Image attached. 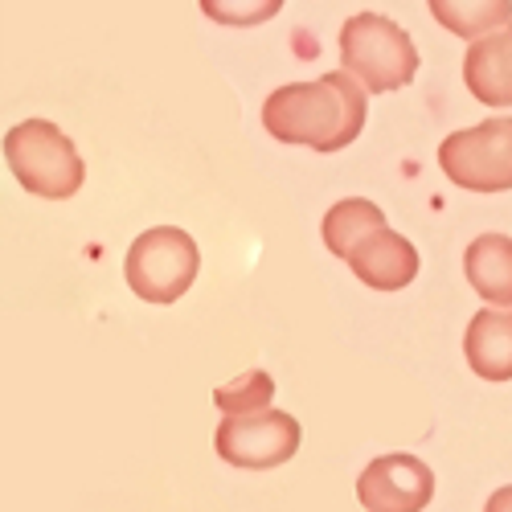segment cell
I'll use <instances>...</instances> for the list:
<instances>
[{
  "mask_svg": "<svg viewBox=\"0 0 512 512\" xmlns=\"http://www.w3.org/2000/svg\"><path fill=\"white\" fill-rule=\"evenodd\" d=\"M369 91L349 74L332 70L312 82H287L263 103V127L279 144H304L312 152H340L365 132Z\"/></svg>",
  "mask_w": 512,
  "mask_h": 512,
  "instance_id": "obj_1",
  "label": "cell"
},
{
  "mask_svg": "<svg viewBox=\"0 0 512 512\" xmlns=\"http://www.w3.org/2000/svg\"><path fill=\"white\" fill-rule=\"evenodd\" d=\"M340 66H345L369 95H390L414 82L418 50L402 25L381 13H357L340 29Z\"/></svg>",
  "mask_w": 512,
  "mask_h": 512,
  "instance_id": "obj_2",
  "label": "cell"
},
{
  "mask_svg": "<svg viewBox=\"0 0 512 512\" xmlns=\"http://www.w3.org/2000/svg\"><path fill=\"white\" fill-rule=\"evenodd\" d=\"M5 160L25 193L66 201L82 189L87 164H82L74 140L50 119H25L5 136Z\"/></svg>",
  "mask_w": 512,
  "mask_h": 512,
  "instance_id": "obj_3",
  "label": "cell"
},
{
  "mask_svg": "<svg viewBox=\"0 0 512 512\" xmlns=\"http://www.w3.org/2000/svg\"><path fill=\"white\" fill-rule=\"evenodd\" d=\"M201 271V250L181 226H152L127 250V287L148 304H177Z\"/></svg>",
  "mask_w": 512,
  "mask_h": 512,
  "instance_id": "obj_4",
  "label": "cell"
},
{
  "mask_svg": "<svg viewBox=\"0 0 512 512\" xmlns=\"http://www.w3.org/2000/svg\"><path fill=\"white\" fill-rule=\"evenodd\" d=\"M439 164L447 181L467 193H508L512 189V115L484 119L476 127L451 132L439 144Z\"/></svg>",
  "mask_w": 512,
  "mask_h": 512,
  "instance_id": "obj_5",
  "label": "cell"
},
{
  "mask_svg": "<svg viewBox=\"0 0 512 512\" xmlns=\"http://www.w3.org/2000/svg\"><path fill=\"white\" fill-rule=\"evenodd\" d=\"M300 422L283 410H254V414H226L213 447L230 467H250V472H267V467L287 463L300 451Z\"/></svg>",
  "mask_w": 512,
  "mask_h": 512,
  "instance_id": "obj_6",
  "label": "cell"
},
{
  "mask_svg": "<svg viewBox=\"0 0 512 512\" xmlns=\"http://www.w3.org/2000/svg\"><path fill=\"white\" fill-rule=\"evenodd\" d=\"M357 500L365 512H422L435 500V472L406 451L377 455L357 480Z\"/></svg>",
  "mask_w": 512,
  "mask_h": 512,
  "instance_id": "obj_7",
  "label": "cell"
},
{
  "mask_svg": "<svg viewBox=\"0 0 512 512\" xmlns=\"http://www.w3.org/2000/svg\"><path fill=\"white\" fill-rule=\"evenodd\" d=\"M345 263L369 291H402L418 275V250L398 230L377 226L345 254Z\"/></svg>",
  "mask_w": 512,
  "mask_h": 512,
  "instance_id": "obj_8",
  "label": "cell"
},
{
  "mask_svg": "<svg viewBox=\"0 0 512 512\" xmlns=\"http://www.w3.org/2000/svg\"><path fill=\"white\" fill-rule=\"evenodd\" d=\"M463 82L484 107H512V21L467 46Z\"/></svg>",
  "mask_w": 512,
  "mask_h": 512,
  "instance_id": "obj_9",
  "label": "cell"
},
{
  "mask_svg": "<svg viewBox=\"0 0 512 512\" xmlns=\"http://www.w3.org/2000/svg\"><path fill=\"white\" fill-rule=\"evenodd\" d=\"M463 357L484 381H512V308H484L463 332Z\"/></svg>",
  "mask_w": 512,
  "mask_h": 512,
  "instance_id": "obj_10",
  "label": "cell"
},
{
  "mask_svg": "<svg viewBox=\"0 0 512 512\" xmlns=\"http://www.w3.org/2000/svg\"><path fill=\"white\" fill-rule=\"evenodd\" d=\"M463 275L480 300H488L492 308H512V238L480 234L463 254Z\"/></svg>",
  "mask_w": 512,
  "mask_h": 512,
  "instance_id": "obj_11",
  "label": "cell"
},
{
  "mask_svg": "<svg viewBox=\"0 0 512 512\" xmlns=\"http://www.w3.org/2000/svg\"><path fill=\"white\" fill-rule=\"evenodd\" d=\"M426 5L447 33L463 41H476L512 21V0H426Z\"/></svg>",
  "mask_w": 512,
  "mask_h": 512,
  "instance_id": "obj_12",
  "label": "cell"
},
{
  "mask_svg": "<svg viewBox=\"0 0 512 512\" xmlns=\"http://www.w3.org/2000/svg\"><path fill=\"white\" fill-rule=\"evenodd\" d=\"M377 226H386V213H381L373 201L365 197H345L336 201L328 213H324V246L336 254V259H345V254Z\"/></svg>",
  "mask_w": 512,
  "mask_h": 512,
  "instance_id": "obj_13",
  "label": "cell"
},
{
  "mask_svg": "<svg viewBox=\"0 0 512 512\" xmlns=\"http://www.w3.org/2000/svg\"><path fill=\"white\" fill-rule=\"evenodd\" d=\"M275 398V381L263 369H250L238 381H226V386L213 390V402H218L222 414H254V410H267Z\"/></svg>",
  "mask_w": 512,
  "mask_h": 512,
  "instance_id": "obj_14",
  "label": "cell"
},
{
  "mask_svg": "<svg viewBox=\"0 0 512 512\" xmlns=\"http://www.w3.org/2000/svg\"><path fill=\"white\" fill-rule=\"evenodd\" d=\"M197 5L209 21H218L226 29H254V25H267L271 17H279L283 0H197Z\"/></svg>",
  "mask_w": 512,
  "mask_h": 512,
  "instance_id": "obj_15",
  "label": "cell"
},
{
  "mask_svg": "<svg viewBox=\"0 0 512 512\" xmlns=\"http://www.w3.org/2000/svg\"><path fill=\"white\" fill-rule=\"evenodd\" d=\"M484 512H512V484H504L500 492H492L488 504H484Z\"/></svg>",
  "mask_w": 512,
  "mask_h": 512,
  "instance_id": "obj_16",
  "label": "cell"
}]
</instances>
